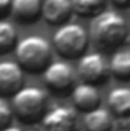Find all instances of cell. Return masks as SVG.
<instances>
[{"label": "cell", "instance_id": "obj_7", "mask_svg": "<svg viewBox=\"0 0 130 131\" xmlns=\"http://www.w3.org/2000/svg\"><path fill=\"white\" fill-rule=\"evenodd\" d=\"M78 75L84 82L99 84L109 73V64L101 53H84L78 61Z\"/></svg>", "mask_w": 130, "mask_h": 131}, {"label": "cell", "instance_id": "obj_20", "mask_svg": "<svg viewBox=\"0 0 130 131\" xmlns=\"http://www.w3.org/2000/svg\"><path fill=\"white\" fill-rule=\"evenodd\" d=\"M0 131H23V130H22V128H18V127H11V125H8V127L2 128Z\"/></svg>", "mask_w": 130, "mask_h": 131}, {"label": "cell", "instance_id": "obj_21", "mask_svg": "<svg viewBox=\"0 0 130 131\" xmlns=\"http://www.w3.org/2000/svg\"><path fill=\"white\" fill-rule=\"evenodd\" d=\"M129 128H130V114H129Z\"/></svg>", "mask_w": 130, "mask_h": 131}, {"label": "cell", "instance_id": "obj_19", "mask_svg": "<svg viewBox=\"0 0 130 131\" xmlns=\"http://www.w3.org/2000/svg\"><path fill=\"white\" fill-rule=\"evenodd\" d=\"M113 5H116V6H127L130 5V0H110Z\"/></svg>", "mask_w": 130, "mask_h": 131}, {"label": "cell", "instance_id": "obj_18", "mask_svg": "<svg viewBox=\"0 0 130 131\" xmlns=\"http://www.w3.org/2000/svg\"><path fill=\"white\" fill-rule=\"evenodd\" d=\"M11 11V0H0V18L6 17Z\"/></svg>", "mask_w": 130, "mask_h": 131}, {"label": "cell", "instance_id": "obj_12", "mask_svg": "<svg viewBox=\"0 0 130 131\" xmlns=\"http://www.w3.org/2000/svg\"><path fill=\"white\" fill-rule=\"evenodd\" d=\"M84 128L86 131H110L113 127L112 113L107 108L95 107L92 110L84 111Z\"/></svg>", "mask_w": 130, "mask_h": 131}, {"label": "cell", "instance_id": "obj_11", "mask_svg": "<svg viewBox=\"0 0 130 131\" xmlns=\"http://www.w3.org/2000/svg\"><path fill=\"white\" fill-rule=\"evenodd\" d=\"M9 14L20 23H32L41 14V0H11Z\"/></svg>", "mask_w": 130, "mask_h": 131}, {"label": "cell", "instance_id": "obj_1", "mask_svg": "<svg viewBox=\"0 0 130 131\" xmlns=\"http://www.w3.org/2000/svg\"><path fill=\"white\" fill-rule=\"evenodd\" d=\"M129 28L124 17L115 11H101L90 23V38L101 50L118 47L127 38Z\"/></svg>", "mask_w": 130, "mask_h": 131}, {"label": "cell", "instance_id": "obj_16", "mask_svg": "<svg viewBox=\"0 0 130 131\" xmlns=\"http://www.w3.org/2000/svg\"><path fill=\"white\" fill-rule=\"evenodd\" d=\"M70 2H72L73 12L89 17V15H95L98 12H101L107 0H70Z\"/></svg>", "mask_w": 130, "mask_h": 131}, {"label": "cell", "instance_id": "obj_5", "mask_svg": "<svg viewBox=\"0 0 130 131\" xmlns=\"http://www.w3.org/2000/svg\"><path fill=\"white\" fill-rule=\"evenodd\" d=\"M38 122L40 131H77L78 128L77 111L70 107H55L46 110Z\"/></svg>", "mask_w": 130, "mask_h": 131}, {"label": "cell", "instance_id": "obj_15", "mask_svg": "<svg viewBox=\"0 0 130 131\" xmlns=\"http://www.w3.org/2000/svg\"><path fill=\"white\" fill-rule=\"evenodd\" d=\"M17 43V31L12 23L0 18V55L14 49Z\"/></svg>", "mask_w": 130, "mask_h": 131}, {"label": "cell", "instance_id": "obj_6", "mask_svg": "<svg viewBox=\"0 0 130 131\" xmlns=\"http://www.w3.org/2000/svg\"><path fill=\"white\" fill-rule=\"evenodd\" d=\"M44 84L57 93H64L72 89L75 75L72 67L64 61H51L43 69Z\"/></svg>", "mask_w": 130, "mask_h": 131}, {"label": "cell", "instance_id": "obj_8", "mask_svg": "<svg viewBox=\"0 0 130 131\" xmlns=\"http://www.w3.org/2000/svg\"><path fill=\"white\" fill-rule=\"evenodd\" d=\"M23 69L17 61H0V96H12L23 85Z\"/></svg>", "mask_w": 130, "mask_h": 131}, {"label": "cell", "instance_id": "obj_17", "mask_svg": "<svg viewBox=\"0 0 130 131\" xmlns=\"http://www.w3.org/2000/svg\"><path fill=\"white\" fill-rule=\"evenodd\" d=\"M12 108H11V104L6 102V99L3 96H0V130L11 125V121H12Z\"/></svg>", "mask_w": 130, "mask_h": 131}, {"label": "cell", "instance_id": "obj_4", "mask_svg": "<svg viewBox=\"0 0 130 131\" xmlns=\"http://www.w3.org/2000/svg\"><path fill=\"white\" fill-rule=\"evenodd\" d=\"M52 44L55 50L64 58L81 57L89 44V35L86 29L78 23H63L52 37Z\"/></svg>", "mask_w": 130, "mask_h": 131}, {"label": "cell", "instance_id": "obj_14", "mask_svg": "<svg viewBox=\"0 0 130 131\" xmlns=\"http://www.w3.org/2000/svg\"><path fill=\"white\" fill-rule=\"evenodd\" d=\"M109 72H112L118 79H129L130 78V50H118L109 66Z\"/></svg>", "mask_w": 130, "mask_h": 131}, {"label": "cell", "instance_id": "obj_9", "mask_svg": "<svg viewBox=\"0 0 130 131\" xmlns=\"http://www.w3.org/2000/svg\"><path fill=\"white\" fill-rule=\"evenodd\" d=\"M72 9L70 0H43L41 2V17L49 25H63L69 20Z\"/></svg>", "mask_w": 130, "mask_h": 131}, {"label": "cell", "instance_id": "obj_2", "mask_svg": "<svg viewBox=\"0 0 130 131\" xmlns=\"http://www.w3.org/2000/svg\"><path fill=\"white\" fill-rule=\"evenodd\" d=\"M17 63L23 70L38 73L52 61V46L40 35H28L18 40L14 46Z\"/></svg>", "mask_w": 130, "mask_h": 131}, {"label": "cell", "instance_id": "obj_10", "mask_svg": "<svg viewBox=\"0 0 130 131\" xmlns=\"http://www.w3.org/2000/svg\"><path fill=\"white\" fill-rule=\"evenodd\" d=\"M99 92L95 87V84H90V82H81L78 85L73 87L72 90V101H73V105L81 110V111H87V110H92L99 105Z\"/></svg>", "mask_w": 130, "mask_h": 131}, {"label": "cell", "instance_id": "obj_13", "mask_svg": "<svg viewBox=\"0 0 130 131\" xmlns=\"http://www.w3.org/2000/svg\"><path fill=\"white\" fill-rule=\"evenodd\" d=\"M107 104L112 114L116 116H129L130 114V89L129 87H116L109 96Z\"/></svg>", "mask_w": 130, "mask_h": 131}, {"label": "cell", "instance_id": "obj_3", "mask_svg": "<svg viewBox=\"0 0 130 131\" xmlns=\"http://www.w3.org/2000/svg\"><path fill=\"white\" fill-rule=\"evenodd\" d=\"M11 108L22 122H38L48 110V95L40 87L22 85L11 96Z\"/></svg>", "mask_w": 130, "mask_h": 131}]
</instances>
